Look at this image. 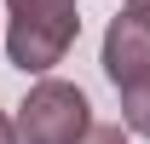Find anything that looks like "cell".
Segmentation results:
<instances>
[{
    "instance_id": "6da1fadb",
    "label": "cell",
    "mask_w": 150,
    "mask_h": 144,
    "mask_svg": "<svg viewBox=\"0 0 150 144\" xmlns=\"http://www.w3.org/2000/svg\"><path fill=\"white\" fill-rule=\"evenodd\" d=\"M81 35L75 0H6V58L23 75H46Z\"/></svg>"
},
{
    "instance_id": "7a4b0ae2",
    "label": "cell",
    "mask_w": 150,
    "mask_h": 144,
    "mask_svg": "<svg viewBox=\"0 0 150 144\" xmlns=\"http://www.w3.org/2000/svg\"><path fill=\"white\" fill-rule=\"evenodd\" d=\"M12 127H18V144H75L93 127V104L69 81H40L18 104V121Z\"/></svg>"
},
{
    "instance_id": "3957f363",
    "label": "cell",
    "mask_w": 150,
    "mask_h": 144,
    "mask_svg": "<svg viewBox=\"0 0 150 144\" xmlns=\"http://www.w3.org/2000/svg\"><path fill=\"white\" fill-rule=\"evenodd\" d=\"M150 69V23L139 12H121V18L104 29V75L115 87H127Z\"/></svg>"
},
{
    "instance_id": "277c9868",
    "label": "cell",
    "mask_w": 150,
    "mask_h": 144,
    "mask_svg": "<svg viewBox=\"0 0 150 144\" xmlns=\"http://www.w3.org/2000/svg\"><path fill=\"white\" fill-rule=\"evenodd\" d=\"M121 127L139 133V138H150V69L121 87Z\"/></svg>"
},
{
    "instance_id": "5b68a950",
    "label": "cell",
    "mask_w": 150,
    "mask_h": 144,
    "mask_svg": "<svg viewBox=\"0 0 150 144\" xmlns=\"http://www.w3.org/2000/svg\"><path fill=\"white\" fill-rule=\"evenodd\" d=\"M75 144H127V133H121V127H87Z\"/></svg>"
},
{
    "instance_id": "8992f818",
    "label": "cell",
    "mask_w": 150,
    "mask_h": 144,
    "mask_svg": "<svg viewBox=\"0 0 150 144\" xmlns=\"http://www.w3.org/2000/svg\"><path fill=\"white\" fill-rule=\"evenodd\" d=\"M0 144H18V127L6 121V115H0Z\"/></svg>"
},
{
    "instance_id": "52a82bcc",
    "label": "cell",
    "mask_w": 150,
    "mask_h": 144,
    "mask_svg": "<svg viewBox=\"0 0 150 144\" xmlns=\"http://www.w3.org/2000/svg\"><path fill=\"white\" fill-rule=\"evenodd\" d=\"M127 12H139V18L150 23V0H127Z\"/></svg>"
}]
</instances>
